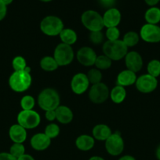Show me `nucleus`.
Wrapping results in <instances>:
<instances>
[{"label": "nucleus", "mask_w": 160, "mask_h": 160, "mask_svg": "<svg viewBox=\"0 0 160 160\" xmlns=\"http://www.w3.org/2000/svg\"><path fill=\"white\" fill-rule=\"evenodd\" d=\"M17 160H35V159L32 157V156H30V155L24 154L22 156H20V158H18Z\"/></svg>", "instance_id": "nucleus-41"}, {"label": "nucleus", "mask_w": 160, "mask_h": 160, "mask_svg": "<svg viewBox=\"0 0 160 160\" xmlns=\"http://www.w3.org/2000/svg\"><path fill=\"white\" fill-rule=\"evenodd\" d=\"M31 146L36 151H44L50 147L51 139L49 138L44 133H38L31 138Z\"/></svg>", "instance_id": "nucleus-16"}, {"label": "nucleus", "mask_w": 160, "mask_h": 160, "mask_svg": "<svg viewBox=\"0 0 160 160\" xmlns=\"http://www.w3.org/2000/svg\"><path fill=\"white\" fill-rule=\"evenodd\" d=\"M93 138L98 141H106L112 134L111 130L106 124H97L93 128Z\"/></svg>", "instance_id": "nucleus-21"}, {"label": "nucleus", "mask_w": 160, "mask_h": 160, "mask_svg": "<svg viewBox=\"0 0 160 160\" xmlns=\"http://www.w3.org/2000/svg\"><path fill=\"white\" fill-rule=\"evenodd\" d=\"M9 153L18 159L25 154V147L23 143H13L9 148Z\"/></svg>", "instance_id": "nucleus-31"}, {"label": "nucleus", "mask_w": 160, "mask_h": 160, "mask_svg": "<svg viewBox=\"0 0 160 160\" xmlns=\"http://www.w3.org/2000/svg\"><path fill=\"white\" fill-rule=\"evenodd\" d=\"M136 88L140 92L144 94H149L153 92L158 87V81L157 78L151 76L148 73L143 74L136 78Z\"/></svg>", "instance_id": "nucleus-10"}, {"label": "nucleus", "mask_w": 160, "mask_h": 160, "mask_svg": "<svg viewBox=\"0 0 160 160\" xmlns=\"http://www.w3.org/2000/svg\"><path fill=\"white\" fill-rule=\"evenodd\" d=\"M39 65L42 70L47 72L54 71L59 67L56 61L53 58V56H45L40 60Z\"/></svg>", "instance_id": "nucleus-25"}, {"label": "nucleus", "mask_w": 160, "mask_h": 160, "mask_svg": "<svg viewBox=\"0 0 160 160\" xmlns=\"http://www.w3.org/2000/svg\"><path fill=\"white\" fill-rule=\"evenodd\" d=\"M119 160H136L134 157H133L132 156H129V155H126V156H122Z\"/></svg>", "instance_id": "nucleus-42"}, {"label": "nucleus", "mask_w": 160, "mask_h": 160, "mask_svg": "<svg viewBox=\"0 0 160 160\" xmlns=\"http://www.w3.org/2000/svg\"><path fill=\"white\" fill-rule=\"evenodd\" d=\"M102 17H103L104 27H106L107 28H109L118 27V25L121 22L122 15H121V12L119 9L113 7L107 9L104 15L102 16Z\"/></svg>", "instance_id": "nucleus-15"}, {"label": "nucleus", "mask_w": 160, "mask_h": 160, "mask_svg": "<svg viewBox=\"0 0 160 160\" xmlns=\"http://www.w3.org/2000/svg\"><path fill=\"white\" fill-rule=\"evenodd\" d=\"M45 119L48 121H53L56 120V111L55 110H49L46 111L45 113Z\"/></svg>", "instance_id": "nucleus-38"}, {"label": "nucleus", "mask_w": 160, "mask_h": 160, "mask_svg": "<svg viewBox=\"0 0 160 160\" xmlns=\"http://www.w3.org/2000/svg\"><path fill=\"white\" fill-rule=\"evenodd\" d=\"M81 21L83 26L90 32L101 31L104 28L103 17L97 11L89 9L82 14Z\"/></svg>", "instance_id": "nucleus-5"}, {"label": "nucleus", "mask_w": 160, "mask_h": 160, "mask_svg": "<svg viewBox=\"0 0 160 160\" xmlns=\"http://www.w3.org/2000/svg\"><path fill=\"white\" fill-rule=\"evenodd\" d=\"M140 38L147 43L160 42V27L157 24L146 23L140 31Z\"/></svg>", "instance_id": "nucleus-11"}, {"label": "nucleus", "mask_w": 160, "mask_h": 160, "mask_svg": "<svg viewBox=\"0 0 160 160\" xmlns=\"http://www.w3.org/2000/svg\"><path fill=\"white\" fill-rule=\"evenodd\" d=\"M59 36L62 43L71 45V46L77 42V38H78L76 32L71 28H64L62 31L60 33Z\"/></svg>", "instance_id": "nucleus-22"}, {"label": "nucleus", "mask_w": 160, "mask_h": 160, "mask_svg": "<svg viewBox=\"0 0 160 160\" xmlns=\"http://www.w3.org/2000/svg\"><path fill=\"white\" fill-rule=\"evenodd\" d=\"M1 1L3 2L6 6H9V5H10L11 3L13 2V0H1Z\"/></svg>", "instance_id": "nucleus-44"}, {"label": "nucleus", "mask_w": 160, "mask_h": 160, "mask_svg": "<svg viewBox=\"0 0 160 160\" xmlns=\"http://www.w3.org/2000/svg\"><path fill=\"white\" fill-rule=\"evenodd\" d=\"M139 40L140 35L137 33L135 32V31H129L125 34L122 42L129 48V47H133L137 45Z\"/></svg>", "instance_id": "nucleus-26"}, {"label": "nucleus", "mask_w": 160, "mask_h": 160, "mask_svg": "<svg viewBox=\"0 0 160 160\" xmlns=\"http://www.w3.org/2000/svg\"><path fill=\"white\" fill-rule=\"evenodd\" d=\"M89 84H90L86 74L78 73L72 78L71 81V88L75 95H83L87 91Z\"/></svg>", "instance_id": "nucleus-12"}, {"label": "nucleus", "mask_w": 160, "mask_h": 160, "mask_svg": "<svg viewBox=\"0 0 160 160\" xmlns=\"http://www.w3.org/2000/svg\"><path fill=\"white\" fill-rule=\"evenodd\" d=\"M35 105V100L31 95H24L20 100L22 110H32Z\"/></svg>", "instance_id": "nucleus-30"}, {"label": "nucleus", "mask_w": 160, "mask_h": 160, "mask_svg": "<svg viewBox=\"0 0 160 160\" xmlns=\"http://www.w3.org/2000/svg\"><path fill=\"white\" fill-rule=\"evenodd\" d=\"M0 160H17L9 152H0Z\"/></svg>", "instance_id": "nucleus-39"}, {"label": "nucleus", "mask_w": 160, "mask_h": 160, "mask_svg": "<svg viewBox=\"0 0 160 160\" xmlns=\"http://www.w3.org/2000/svg\"><path fill=\"white\" fill-rule=\"evenodd\" d=\"M136 73L129 70H125L121 71L118 74L117 77V84L122 86V87H127L132 84H135L136 81Z\"/></svg>", "instance_id": "nucleus-18"}, {"label": "nucleus", "mask_w": 160, "mask_h": 160, "mask_svg": "<svg viewBox=\"0 0 160 160\" xmlns=\"http://www.w3.org/2000/svg\"><path fill=\"white\" fill-rule=\"evenodd\" d=\"M86 76H87L88 80H89V84H91L92 85L101 82L102 74L100 70H98V69L92 68L88 71Z\"/></svg>", "instance_id": "nucleus-29"}, {"label": "nucleus", "mask_w": 160, "mask_h": 160, "mask_svg": "<svg viewBox=\"0 0 160 160\" xmlns=\"http://www.w3.org/2000/svg\"><path fill=\"white\" fill-rule=\"evenodd\" d=\"M110 92L108 86L104 83L93 84L89 92V98L95 104H101L104 102L109 97Z\"/></svg>", "instance_id": "nucleus-9"}, {"label": "nucleus", "mask_w": 160, "mask_h": 160, "mask_svg": "<svg viewBox=\"0 0 160 160\" xmlns=\"http://www.w3.org/2000/svg\"><path fill=\"white\" fill-rule=\"evenodd\" d=\"M6 13H7V6H6L0 0V21L6 17Z\"/></svg>", "instance_id": "nucleus-36"}, {"label": "nucleus", "mask_w": 160, "mask_h": 160, "mask_svg": "<svg viewBox=\"0 0 160 160\" xmlns=\"http://www.w3.org/2000/svg\"><path fill=\"white\" fill-rule=\"evenodd\" d=\"M9 136L13 143H24L27 138V131L18 123L13 124L9 128Z\"/></svg>", "instance_id": "nucleus-17"}, {"label": "nucleus", "mask_w": 160, "mask_h": 160, "mask_svg": "<svg viewBox=\"0 0 160 160\" xmlns=\"http://www.w3.org/2000/svg\"><path fill=\"white\" fill-rule=\"evenodd\" d=\"M12 67L14 71H20V70H25L28 66H27V62L24 58L20 56H17L13 59Z\"/></svg>", "instance_id": "nucleus-32"}, {"label": "nucleus", "mask_w": 160, "mask_h": 160, "mask_svg": "<svg viewBox=\"0 0 160 160\" xmlns=\"http://www.w3.org/2000/svg\"><path fill=\"white\" fill-rule=\"evenodd\" d=\"M41 122L39 114L35 110H22L17 115V123L25 129H34Z\"/></svg>", "instance_id": "nucleus-7"}, {"label": "nucleus", "mask_w": 160, "mask_h": 160, "mask_svg": "<svg viewBox=\"0 0 160 160\" xmlns=\"http://www.w3.org/2000/svg\"><path fill=\"white\" fill-rule=\"evenodd\" d=\"M125 63L127 70L137 73L143 67V59L137 52H128L125 56Z\"/></svg>", "instance_id": "nucleus-14"}, {"label": "nucleus", "mask_w": 160, "mask_h": 160, "mask_svg": "<svg viewBox=\"0 0 160 160\" xmlns=\"http://www.w3.org/2000/svg\"><path fill=\"white\" fill-rule=\"evenodd\" d=\"M41 2H51L52 0H39Z\"/></svg>", "instance_id": "nucleus-46"}, {"label": "nucleus", "mask_w": 160, "mask_h": 160, "mask_svg": "<svg viewBox=\"0 0 160 160\" xmlns=\"http://www.w3.org/2000/svg\"><path fill=\"white\" fill-rule=\"evenodd\" d=\"M124 146V140L119 132L112 133L105 141V148L111 156H119L123 152Z\"/></svg>", "instance_id": "nucleus-8"}, {"label": "nucleus", "mask_w": 160, "mask_h": 160, "mask_svg": "<svg viewBox=\"0 0 160 160\" xmlns=\"http://www.w3.org/2000/svg\"><path fill=\"white\" fill-rule=\"evenodd\" d=\"M89 40L95 45H99L102 43L104 41V34L101 31H94L90 32L89 34Z\"/></svg>", "instance_id": "nucleus-35"}, {"label": "nucleus", "mask_w": 160, "mask_h": 160, "mask_svg": "<svg viewBox=\"0 0 160 160\" xmlns=\"http://www.w3.org/2000/svg\"><path fill=\"white\" fill-rule=\"evenodd\" d=\"M111 63H112V60L111 59L106 56L105 55H100L98 56L96 59L95 65L96 68L98 70H108L111 67Z\"/></svg>", "instance_id": "nucleus-27"}, {"label": "nucleus", "mask_w": 160, "mask_h": 160, "mask_svg": "<svg viewBox=\"0 0 160 160\" xmlns=\"http://www.w3.org/2000/svg\"><path fill=\"white\" fill-rule=\"evenodd\" d=\"M32 78L31 68L27 67L20 71H14L9 78V85L15 92H24L28 90L31 85Z\"/></svg>", "instance_id": "nucleus-1"}, {"label": "nucleus", "mask_w": 160, "mask_h": 160, "mask_svg": "<svg viewBox=\"0 0 160 160\" xmlns=\"http://www.w3.org/2000/svg\"><path fill=\"white\" fill-rule=\"evenodd\" d=\"M111 101L116 104L122 103L126 97V91L125 88L120 85H116L111 89L109 95Z\"/></svg>", "instance_id": "nucleus-23"}, {"label": "nucleus", "mask_w": 160, "mask_h": 160, "mask_svg": "<svg viewBox=\"0 0 160 160\" xmlns=\"http://www.w3.org/2000/svg\"><path fill=\"white\" fill-rule=\"evenodd\" d=\"M97 56L94 50L90 47L85 46L79 48L76 54L78 62L85 67H92L95 63Z\"/></svg>", "instance_id": "nucleus-13"}, {"label": "nucleus", "mask_w": 160, "mask_h": 160, "mask_svg": "<svg viewBox=\"0 0 160 160\" xmlns=\"http://www.w3.org/2000/svg\"><path fill=\"white\" fill-rule=\"evenodd\" d=\"M105 35H106L108 41L119 40V36H120V31H119V28H118L117 27L107 28Z\"/></svg>", "instance_id": "nucleus-34"}, {"label": "nucleus", "mask_w": 160, "mask_h": 160, "mask_svg": "<svg viewBox=\"0 0 160 160\" xmlns=\"http://www.w3.org/2000/svg\"><path fill=\"white\" fill-rule=\"evenodd\" d=\"M115 2V0H99V3L102 6L108 8V9L113 8Z\"/></svg>", "instance_id": "nucleus-37"}, {"label": "nucleus", "mask_w": 160, "mask_h": 160, "mask_svg": "<svg viewBox=\"0 0 160 160\" xmlns=\"http://www.w3.org/2000/svg\"><path fill=\"white\" fill-rule=\"evenodd\" d=\"M59 93L55 89L45 88L39 93L38 96V105L45 112L49 110H55L60 106Z\"/></svg>", "instance_id": "nucleus-3"}, {"label": "nucleus", "mask_w": 160, "mask_h": 160, "mask_svg": "<svg viewBox=\"0 0 160 160\" xmlns=\"http://www.w3.org/2000/svg\"><path fill=\"white\" fill-rule=\"evenodd\" d=\"M64 29L62 20L56 16L50 15L44 17L40 23V30L47 36H57Z\"/></svg>", "instance_id": "nucleus-4"}, {"label": "nucleus", "mask_w": 160, "mask_h": 160, "mask_svg": "<svg viewBox=\"0 0 160 160\" xmlns=\"http://www.w3.org/2000/svg\"><path fill=\"white\" fill-rule=\"evenodd\" d=\"M44 134L50 139L56 138L58 135L60 134V128L57 124L56 123H50V124L47 125L46 128L45 129V132Z\"/></svg>", "instance_id": "nucleus-33"}, {"label": "nucleus", "mask_w": 160, "mask_h": 160, "mask_svg": "<svg viewBox=\"0 0 160 160\" xmlns=\"http://www.w3.org/2000/svg\"><path fill=\"white\" fill-rule=\"evenodd\" d=\"M147 73L154 78H157L160 76V61L158 59H152L147 63Z\"/></svg>", "instance_id": "nucleus-28"}, {"label": "nucleus", "mask_w": 160, "mask_h": 160, "mask_svg": "<svg viewBox=\"0 0 160 160\" xmlns=\"http://www.w3.org/2000/svg\"><path fill=\"white\" fill-rule=\"evenodd\" d=\"M95 145V139L92 136L82 134L75 140V145L80 151L87 152L92 149Z\"/></svg>", "instance_id": "nucleus-20"}, {"label": "nucleus", "mask_w": 160, "mask_h": 160, "mask_svg": "<svg viewBox=\"0 0 160 160\" xmlns=\"http://www.w3.org/2000/svg\"><path fill=\"white\" fill-rule=\"evenodd\" d=\"M74 56L75 54L72 46L64 43L56 45L53 52V58L56 61L59 67H64L72 63Z\"/></svg>", "instance_id": "nucleus-6"}, {"label": "nucleus", "mask_w": 160, "mask_h": 160, "mask_svg": "<svg viewBox=\"0 0 160 160\" xmlns=\"http://www.w3.org/2000/svg\"><path fill=\"white\" fill-rule=\"evenodd\" d=\"M155 156H156L157 159L160 160V145L157 147L156 151H155Z\"/></svg>", "instance_id": "nucleus-43"}, {"label": "nucleus", "mask_w": 160, "mask_h": 160, "mask_svg": "<svg viewBox=\"0 0 160 160\" xmlns=\"http://www.w3.org/2000/svg\"><path fill=\"white\" fill-rule=\"evenodd\" d=\"M56 120L62 124H67L71 123L73 120V112L72 109L66 106H61L60 105L56 109Z\"/></svg>", "instance_id": "nucleus-19"}, {"label": "nucleus", "mask_w": 160, "mask_h": 160, "mask_svg": "<svg viewBox=\"0 0 160 160\" xmlns=\"http://www.w3.org/2000/svg\"><path fill=\"white\" fill-rule=\"evenodd\" d=\"M104 55L108 56L111 60L118 61L125 58L128 52V47L122 40L106 41L102 47Z\"/></svg>", "instance_id": "nucleus-2"}, {"label": "nucleus", "mask_w": 160, "mask_h": 160, "mask_svg": "<svg viewBox=\"0 0 160 160\" xmlns=\"http://www.w3.org/2000/svg\"><path fill=\"white\" fill-rule=\"evenodd\" d=\"M144 2H146V4L152 7V6H155V5L158 4L160 2V0H144Z\"/></svg>", "instance_id": "nucleus-40"}, {"label": "nucleus", "mask_w": 160, "mask_h": 160, "mask_svg": "<svg viewBox=\"0 0 160 160\" xmlns=\"http://www.w3.org/2000/svg\"><path fill=\"white\" fill-rule=\"evenodd\" d=\"M147 23L150 24H158L160 22V9L155 6L150 7L144 14Z\"/></svg>", "instance_id": "nucleus-24"}, {"label": "nucleus", "mask_w": 160, "mask_h": 160, "mask_svg": "<svg viewBox=\"0 0 160 160\" xmlns=\"http://www.w3.org/2000/svg\"><path fill=\"white\" fill-rule=\"evenodd\" d=\"M89 160H104L102 157H100V156H93L91 157Z\"/></svg>", "instance_id": "nucleus-45"}]
</instances>
